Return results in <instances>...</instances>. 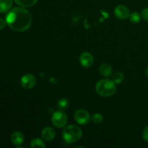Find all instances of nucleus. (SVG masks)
<instances>
[{
    "instance_id": "nucleus-5",
    "label": "nucleus",
    "mask_w": 148,
    "mask_h": 148,
    "mask_svg": "<svg viewBox=\"0 0 148 148\" xmlns=\"http://www.w3.org/2000/svg\"><path fill=\"white\" fill-rule=\"evenodd\" d=\"M74 117H75V119L77 123L81 124V125L87 124L91 120L90 115L85 109H78L75 112Z\"/></svg>"
},
{
    "instance_id": "nucleus-6",
    "label": "nucleus",
    "mask_w": 148,
    "mask_h": 148,
    "mask_svg": "<svg viewBox=\"0 0 148 148\" xmlns=\"http://www.w3.org/2000/svg\"><path fill=\"white\" fill-rule=\"evenodd\" d=\"M20 82L25 89H31L36 85V78L32 74H26L22 77Z\"/></svg>"
},
{
    "instance_id": "nucleus-15",
    "label": "nucleus",
    "mask_w": 148,
    "mask_h": 148,
    "mask_svg": "<svg viewBox=\"0 0 148 148\" xmlns=\"http://www.w3.org/2000/svg\"><path fill=\"white\" fill-rule=\"evenodd\" d=\"M31 147H46V144L42 140L39 138H35L30 143Z\"/></svg>"
},
{
    "instance_id": "nucleus-2",
    "label": "nucleus",
    "mask_w": 148,
    "mask_h": 148,
    "mask_svg": "<svg viewBox=\"0 0 148 148\" xmlns=\"http://www.w3.org/2000/svg\"><path fill=\"white\" fill-rule=\"evenodd\" d=\"M95 90L99 95L102 97H111L116 92V86L113 80L108 79H101L95 86Z\"/></svg>"
},
{
    "instance_id": "nucleus-14",
    "label": "nucleus",
    "mask_w": 148,
    "mask_h": 148,
    "mask_svg": "<svg viewBox=\"0 0 148 148\" xmlns=\"http://www.w3.org/2000/svg\"><path fill=\"white\" fill-rule=\"evenodd\" d=\"M69 106V101L66 98H61L57 103V107L59 110L66 109Z\"/></svg>"
},
{
    "instance_id": "nucleus-21",
    "label": "nucleus",
    "mask_w": 148,
    "mask_h": 148,
    "mask_svg": "<svg viewBox=\"0 0 148 148\" xmlns=\"http://www.w3.org/2000/svg\"><path fill=\"white\" fill-rule=\"evenodd\" d=\"M6 24H7V22L4 20H3L2 18H0V30L5 27Z\"/></svg>"
},
{
    "instance_id": "nucleus-9",
    "label": "nucleus",
    "mask_w": 148,
    "mask_h": 148,
    "mask_svg": "<svg viewBox=\"0 0 148 148\" xmlns=\"http://www.w3.org/2000/svg\"><path fill=\"white\" fill-rule=\"evenodd\" d=\"M41 137L46 141H51L56 137V131L50 127H45L41 132Z\"/></svg>"
},
{
    "instance_id": "nucleus-22",
    "label": "nucleus",
    "mask_w": 148,
    "mask_h": 148,
    "mask_svg": "<svg viewBox=\"0 0 148 148\" xmlns=\"http://www.w3.org/2000/svg\"><path fill=\"white\" fill-rule=\"evenodd\" d=\"M145 75L148 77V67H147V69H145Z\"/></svg>"
},
{
    "instance_id": "nucleus-18",
    "label": "nucleus",
    "mask_w": 148,
    "mask_h": 148,
    "mask_svg": "<svg viewBox=\"0 0 148 148\" xmlns=\"http://www.w3.org/2000/svg\"><path fill=\"white\" fill-rule=\"evenodd\" d=\"M91 120H92V121L95 124H99L102 123V121H103V116L101 114L96 113V114L92 115Z\"/></svg>"
},
{
    "instance_id": "nucleus-8",
    "label": "nucleus",
    "mask_w": 148,
    "mask_h": 148,
    "mask_svg": "<svg viewBox=\"0 0 148 148\" xmlns=\"http://www.w3.org/2000/svg\"><path fill=\"white\" fill-rule=\"evenodd\" d=\"M79 62L84 67H90L94 63V58L89 52H84L79 56Z\"/></svg>"
},
{
    "instance_id": "nucleus-10",
    "label": "nucleus",
    "mask_w": 148,
    "mask_h": 148,
    "mask_svg": "<svg viewBox=\"0 0 148 148\" xmlns=\"http://www.w3.org/2000/svg\"><path fill=\"white\" fill-rule=\"evenodd\" d=\"M24 135L20 132H14L11 136V141L14 145H21L24 143Z\"/></svg>"
},
{
    "instance_id": "nucleus-17",
    "label": "nucleus",
    "mask_w": 148,
    "mask_h": 148,
    "mask_svg": "<svg viewBox=\"0 0 148 148\" xmlns=\"http://www.w3.org/2000/svg\"><path fill=\"white\" fill-rule=\"evenodd\" d=\"M124 76L121 72H116L115 75L113 76V81L115 82V84H120L124 81Z\"/></svg>"
},
{
    "instance_id": "nucleus-11",
    "label": "nucleus",
    "mask_w": 148,
    "mask_h": 148,
    "mask_svg": "<svg viewBox=\"0 0 148 148\" xmlns=\"http://www.w3.org/2000/svg\"><path fill=\"white\" fill-rule=\"evenodd\" d=\"M100 73L101 75L104 77H109L111 76V74L113 72L112 66L109 64H103L101 66H100Z\"/></svg>"
},
{
    "instance_id": "nucleus-12",
    "label": "nucleus",
    "mask_w": 148,
    "mask_h": 148,
    "mask_svg": "<svg viewBox=\"0 0 148 148\" xmlns=\"http://www.w3.org/2000/svg\"><path fill=\"white\" fill-rule=\"evenodd\" d=\"M12 6V0H0V13H5Z\"/></svg>"
},
{
    "instance_id": "nucleus-7",
    "label": "nucleus",
    "mask_w": 148,
    "mask_h": 148,
    "mask_svg": "<svg viewBox=\"0 0 148 148\" xmlns=\"http://www.w3.org/2000/svg\"><path fill=\"white\" fill-rule=\"evenodd\" d=\"M114 14L117 18L120 19V20H125L130 17V13L128 7L123 4H119L115 8Z\"/></svg>"
},
{
    "instance_id": "nucleus-13",
    "label": "nucleus",
    "mask_w": 148,
    "mask_h": 148,
    "mask_svg": "<svg viewBox=\"0 0 148 148\" xmlns=\"http://www.w3.org/2000/svg\"><path fill=\"white\" fill-rule=\"evenodd\" d=\"M18 5L24 7H30L37 3L38 0H14Z\"/></svg>"
},
{
    "instance_id": "nucleus-3",
    "label": "nucleus",
    "mask_w": 148,
    "mask_h": 148,
    "mask_svg": "<svg viewBox=\"0 0 148 148\" xmlns=\"http://www.w3.org/2000/svg\"><path fill=\"white\" fill-rule=\"evenodd\" d=\"M82 136V132L76 125H69L65 127L62 132V137L64 141L69 144H72L79 141Z\"/></svg>"
},
{
    "instance_id": "nucleus-16",
    "label": "nucleus",
    "mask_w": 148,
    "mask_h": 148,
    "mask_svg": "<svg viewBox=\"0 0 148 148\" xmlns=\"http://www.w3.org/2000/svg\"><path fill=\"white\" fill-rule=\"evenodd\" d=\"M130 20L131 23H134V24H137L139 23L141 20V15L139 14L137 12H134L132 14H130Z\"/></svg>"
},
{
    "instance_id": "nucleus-19",
    "label": "nucleus",
    "mask_w": 148,
    "mask_h": 148,
    "mask_svg": "<svg viewBox=\"0 0 148 148\" xmlns=\"http://www.w3.org/2000/svg\"><path fill=\"white\" fill-rule=\"evenodd\" d=\"M143 138L145 141L148 143V126L143 130Z\"/></svg>"
},
{
    "instance_id": "nucleus-20",
    "label": "nucleus",
    "mask_w": 148,
    "mask_h": 148,
    "mask_svg": "<svg viewBox=\"0 0 148 148\" xmlns=\"http://www.w3.org/2000/svg\"><path fill=\"white\" fill-rule=\"evenodd\" d=\"M141 16L145 21L148 22V7L147 8L144 9V10L142 11Z\"/></svg>"
},
{
    "instance_id": "nucleus-4",
    "label": "nucleus",
    "mask_w": 148,
    "mask_h": 148,
    "mask_svg": "<svg viewBox=\"0 0 148 148\" xmlns=\"http://www.w3.org/2000/svg\"><path fill=\"white\" fill-rule=\"evenodd\" d=\"M52 124L57 128H63L66 127L68 122L67 115L62 110L56 111L51 116Z\"/></svg>"
},
{
    "instance_id": "nucleus-1",
    "label": "nucleus",
    "mask_w": 148,
    "mask_h": 148,
    "mask_svg": "<svg viewBox=\"0 0 148 148\" xmlns=\"http://www.w3.org/2000/svg\"><path fill=\"white\" fill-rule=\"evenodd\" d=\"M32 15L30 12L23 7H15L9 12L6 22L12 30L16 32H24L32 25Z\"/></svg>"
}]
</instances>
